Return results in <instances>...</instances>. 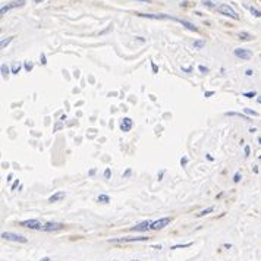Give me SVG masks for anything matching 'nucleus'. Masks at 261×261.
<instances>
[{
	"label": "nucleus",
	"mask_w": 261,
	"mask_h": 261,
	"mask_svg": "<svg viewBox=\"0 0 261 261\" xmlns=\"http://www.w3.org/2000/svg\"><path fill=\"white\" fill-rule=\"evenodd\" d=\"M242 95H244V97H247V98H252V97H255V95H257V92H255V91H248V92H244Z\"/></svg>",
	"instance_id": "a878e982"
},
{
	"label": "nucleus",
	"mask_w": 261,
	"mask_h": 261,
	"mask_svg": "<svg viewBox=\"0 0 261 261\" xmlns=\"http://www.w3.org/2000/svg\"><path fill=\"white\" fill-rule=\"evenodd\" d=\"M136 1H147V3H148L150 0H136Z\"/></svg>",
	"instance_id": "603ef678"
},
{
	"label": "nucleus",
	"mask_w": 261,
	"mask_h": 261,
	"mask_svg": "<svg viewBox=\"0 0 261 261\" xmlns=\"http://www.w3.org/2000/svg\"><path fill=\"white\" fill-rule=\"evenodd\" d=\"M40 63L41 65H47V59H45V54L41 53V56H40Z\"/></svg>",
	"instance_id": "7c9ffc66"
},
{
	"label": "nucleus",
	"mask_w": 261,
	"mask_h": 261,
	"mask_svg": "<svg viewBox=\"0 0 261 261\" xmlns=\"http://www.w3.org/2000/svg\"><path fill=\"white\" fill-rule=\"evenodd\" d=\"M217 12H220L221 15H224V16H229V18H232V19H239V15L235 12V9L232 7V6H229V4H218L217 7Z\"/></svg>",
	"instance_id": "f257e3e1"
},
{
	"label": "nucleus",
	"mask_w": 261,
	"mask_h": 261,
	"mask_svg": "<svg viewBox=\"0 0 261 261\" xmlns=\"http://www.w3.org/2000/svg\"><path fill=\"white\" fill-rule=\"evenodd\" d=\"M254 37L249 34V32H245V31H242V32H239V40H242V41H251Z\"/></svg>",
	"instance_id": "2eb2a0df"
},
{
	"label": "nucleus",
	"mask_w": 261,
	"mask_h": 261,
	"mask_svg": "<svg viewBox=\"0 0 261 261\" xmlns=\"http://www.w3.org/2000/svg\"><path fill=\"white\" fill-rule=\"evenodd\" d=\"M223 247H224V248H232V245H230V244H224Z\"/></svg>",
	"instance_id": "49530a36"
},
{
	"label": "nucleus",
	"mask_w": 261,
	"mask_h": 261,
	"mask_svg": "<svg viewBox=\"0 0 261 261\" xmlns=\"http://www.w3.org/2000/svg\"><path fill=\"white\" fill-rule=\"evenodd\" d=\"M244 112H245V115H248V116H254V118H258V116H260L258 112H255V110H252V109H245Z\"/></svg>",
	"instance_id": "5701e85b"
},
{
	"label": "nucleus",
	"mask_w": 261,
	"mask_h": 261,
	"mask_svg": "<svg viewBox=\"0 0 261 261\" xmlns=\"http://www.w3.org/2000/svg\"><path fill=\"white\" fill-rule=\"evenodd\" d=\"M173 21L176 22H179V24H182L186 30H189V31H194V32H198V28L194 25V24H191L189 21H186V19H177V18H173Z\"/></svg>",
	"instance_id": "f8f14e48"
},
{
	"label": "nucleus",
	"mask_w": 261,
	"mask_h": 261,
	"mask_svg": "<svg viewBox=\"0 0 261 261\" xmlns=\"http://www.w3.org/2000/svg\"><path fill=\"white\" fill-rule=\"evenodd\" d=\"M186 164H188V159H186V157H182V159H180V166L185 167Z\"/></svg>",
	"instance_id": "f704fd0d"
},
{
	"label": "nucleus",
	"mask_w": 261,
	"mask_h": 261,
	"mask_svg": "<svg viewBox=\"0 0 261 261\" xmlns=\"http://www.w3.org/2000/svg\"><path fill=\"white\" fill-rule=\"evenodd\" d=\"M204 45H205V41H204V40H197V41H194V48H197V50L203 48Z\"/></svg>",
	"instance_id": "412c9836"
},
{
	"label": "nucleus",
	"mask_w": 261,
	"mask_h": 261,
	"mask_svg": "<svg viewBox=\"0 0 261 261\" xmlns=\"http://www.w3.org/2000/svg\"><path fill=\"white\" fill-rule=\"evenodd\" d=\"M151 223H153L151 220H144V221H141L139 224H136V226L130 227L129 230H130V232H147V230L150 229Z\"/></svg>",
	"instance_id": "0eeeda50"
},
{
	"label": "nucleus",
	"mask_w": 261,
	"mask_h": 261,
	"mask_svg": "<svg viewBox=\"0 0 261 261\" xmlns=\"http://www.w3.org/2000/svg\"><path fill=\"white\" fill-rule=\"evenodd\" d=\"M18 186H19V180H18V179H16V180H15V182H13V183H12V188H10V189H12V191H15V189H16V188H18Z\"/></svg>",
	"instance_id": "4c0bfd02"
},
{
	"label": "nucleus",
	"mask_w": 261,
	"mask_h": 261,
	"mask_svg": "<svg viewBox=\"0 0 261 261\" xmlns=\"http://www.w3.org/2000/svg\"><path fill=\"white\" fill-rule=\"evenodd\" d=\"M216 94V91H205L204 92V97H207V98H210L211 95H214Z\"/></svg>",
	"instance_id": "72a5a7b5"
},
{
	"label": "nucleus",
	"mask_w": 261,
	"mask_h": 261,
	"mask_svg": "<svg viewBox=\"0 0 261 261\" xmlns=\"http://www.w3.org/2000/svg\"><path fill=\"white\" fill-rule=\"evenodd\" d=\"M163 174H164V172H163V170H162V172H160V173H159V179H162V177H163Z\"/></svg>",
	"instance_id": "a18cd8bd"
},
{
	"label": "nucleus",
	"mask_w": 261,
	"mask_h": 261,
	"mask_svg": "<svg viewBox=\"0 0 261 261\" xmlns=\"http://www.w3.org/2000/svg\"><path fill=\"white\" fill-rule=\"evenodd\" d=\"M241 177H242V174H241V172H236V173L233 174V182H235V183H238V182L241 180Z\"/></svg>",
	"instance_id": "cd10ccee"
},
{
	"label": "nucleus",
	"mask_w": 261,
	"mask_h": 261,
	"mask_svg": "<svg viewBox=\"0 0 261 261\" xmlns=\"http://www.w3.org/2000/svg\"><path fill=\"white\" fill-rule=\"evenodd\" d=\"M110 176H112V170L107 167V169L104 170V177H106V179H110Z\"/></svg>",
	"instance_id": "473e14b6"
},
{
	"label": "nucleus",
	"mask_w": 261,
	"mask_h": 261,
	"mask_svg": "<svg viewBox=\"0 0 261 261\" xmlns=\"http://www.w3.org/2000/svg\"><path fill=\"white\" fill-rule=\"evenodd\" d=\"M44 0H34V3H43Z\"/></svg>",
	"instance_id": "3c124183"
},
{
	"label": "nucleus",
	"mask_w": 261,
	"mask_h": 261,
	"mask_svg": "<svg viewBox=\"0 0 261 261\" xmlns=\"http://www.w3.org/2000/svg\"><path fill=\"white\" fill-rule=\"evenodd\" d=\"M260 57H261V54H260Z\"/></svg>",
	"instance_id": "6e6d98bb"
},
{
	"label": "nucleus",
	"mask_w": 261,
	"mask_h": 261,
	"mask_svg": "<svg viewBox=\"0 0 261 261\" xmlns=\"http://www.w3.org/2000/svg\"><path fill=\"white\" fill-rule=\"evenodd\" d=\"M154 249H162V245H153Z\"/></svg>",
	"instance_id": "c03bdc74"
},
{
	"label": "nucleus",
	"mask_w": 261,
	"mask_h": 261,
	"mask_svg": "<svg viewBox=\"0 0 261 261\" xmlns=\"http://www.w3.org/2000/svg\"><path fill=\"white\" fill-rule=\"evenodd\" d=\"M226 116H236V118H241V119H244V120H247V122H251V118H249L248 115H245V113H238V112H227V113H226Z\"/></svg>",
	"instance_id": "4468645a"
},
{
	"label": "nucleus",
	"mask_w": 261,
	"mask_h": 261,
	"mask_svg": "<svg viewBox=\"0 0 261 261\" xmlns=\"http://www.w3.org/2000/svg\"><path fill=\"white\" fill-rule=\"evenodd\" d=\"M258 144H260V145H261V138H258Z\"/></svg>",
	"instance_id": "864d4df0"
},
{
	"label": "nucleus",
	"mask_w": 261,
	"mask_h": 261,
	"mask_svg": "<svg viewBox=\"0 0 261 261\" xmlns=\"http://www.w3.org/2000/svg\"><path fill=\"white\" fill-rule=\"evenodd\" d=\"M252 74H254V72H252L251 69H247V72H245V75H247V76H252Z\"/></svg>",
	"instance_id": "ea45409f"
},
{
	"label": "nucleus",
	"mask_w": 261,
	"mask_h": 261,
	"mask_svg": "<svg viewBox=\"0 0 261 261\" xmlns=\"http://www.w3.org/2000/svg\"><path fill=\"white\" fill-rule=\"evenodd\" d=\"M0 72H1V76H3V78H7V76H9V74H10V69H9V68L3 63V65L0 66Z\"/></svg>",
	"instance_id": "f3484780"
},
{
	"label": "nucleus",
	"mask_w": 261,
	"mask_h": 261,
	"mask_svg": "<svg viewBox=\"0 0 261 261\" xmlns=\"http://www.w3.org/2000/svg\"><path fill=\"white\" fill-rule=\"evenodd\" d=\"M132 126H133V120L130 118H123L120 120V130L122 132H129L132 129Z\"/></svg>",
	"instance_id": "9d476101"
},
{
	"label": "nucleus",
	"mask_w": 261,
	"mask_h": 261,
	"mask_svg": "<svg viewBox=\"0 0 261 261\" xmlns=\"http://www.w3.org/2000/svg\"><path fill=\"white\" fill-rule=\"evenodd\" d=\"M66 119H68V116H66V115H63V116H62V118H60V122H65V120H66Z\"/></svg>",
	"instance_id": "79ce46f5"
},
{
	"label": "nucleus",
	"mask_w": 261,
	"mask_h": 261,
	"mask_svg": "<svg viewBox=\"0 0 261 261\" xmlns=\"http://www.w3.org/2000/svg\"><path fill=\"white\" fill-rule=\"evenodd\" d=\"M214 211V207L211 205V207H207L205 210H203V211H200L198 214H197V217H204V216H207V214H210V213H213Z\"/></svg>",
	"instance_id": "dca6fc26"
},
{
	"label": "nucleus",
	"mask_w": 261,
	"mask_h": 261,
	"mask_svg": "<svg viewBox=\"0 0 261 261\" xmlns=\"http://www.w3.org/2000/svg\"><path fill=\"white\" fill-rule=\"evenodd\" d=\"M244 153H245V157H248V156L251 154V148H249V145H245V148H244Z\"/></svg>",
	"instance_id": "2f4dec72"
},
{
	"label": "nucleus",
	"mask_w": 261,
	"mask_h": 261,
	"mask_svg": "<svg viewBox=\"0 0 261 261\" xmlns=\"http://www.w3.org/2000/svg\"><path fill=\"white\" fill-rule=\"evenodd\" d=\"M182 71L186 72V74H191V72H192V68H191V66H188V68H183V66H182Z\"/></svg>",
	"instance_id": "58836bf2"
},
{
	"label": "nucleus",
	"mask_w": 261,
	"mask_h": 261,
	"mask_svg": "<svg viewBox=\"0 0 261 261\" xmlns=\"http://www.w3.org/2000/svg\"><path fill=\"white\" fill-rule=\"evenodd\" d=\"M48 260H50L48 257H44V258H41V260H40V261H48Z\"/></svg>",
	"instance_id": "8fccbe9b"
},
{
	"label": "nucleus",
	"mask_w": 261,
	"mask_h": 261,
	"mask_svg": "<svg viewBox=\"0 0 261 261\" xmlns=\"http://www.w3.org/2000/svg\"><path fill=\"white\" fill-rule=\"evenodd\" d=\"M198 71H200L201 74H208V68L204 66V65H200V66H198Z\"/></svg>",
	"instance_id": "c756f323"
},
{
	"label": "nucleus",
	"mask_w": 261,
	"mask_h": 261,
	"mask_svg": "<svg viewBox=\"0 0 261 261\" xmlns=\"http://www.w3.org/2000/svg\"><path fill=\"white\" fill-rule=\"evenodd\" d=\"M130 173H132V169H130V167H128V169L125 170V173H123V179H125V177H129Z\"/></svg>",
	"instance_id": "c9c22d12"
},
{
	"label": "nucleus",
	"mask_w": 261,
	"mask_h": 261,
	"mask_svg": "<svg viewBox=\"0 0 261 261\" xmlns=\"http://www.w3.org/2000/svg\"><path fill=\"white\" fill-rule=\"evenodd\" d=\"M43 224L44 223H41V221L37 220V218H30V220L21 221V226H22V227H28V229H31V230H41Z\"/></svg>",
	"instance_id": "7ed1b4c3"
},
{
	"label": "nucleus",
	"mask_w": 261,
	"mask_h": 261,
	"mask_svg": "<svg viewBox=\"0 0 261 261\" xmlns=\"http://www.w3.org/2000/svg\"><path fill=\"white\" fill-rule=\"evenodd\" d=\"M148 241V236H138V238H120V239H113L112 242L123 244V242H145Z\"/></svg>",
	"instance_id": "1a4fd4ad"
},
{
	"label": "nucleus",
	"mask_w": 261,
	"mask_h": 261,
	"mask_svg": "<svg viewBox=\"0 0 261 261\" xmlns=\"http://www.w3.org/2000/svg\"><path fill=\"white\" fill-rule=\"evenodd\" d=\"M204 6H207V7H210V9H213V7H217L213 1H210V0H204Z\"/></svg>",
	"instance_id": "c85d7f7f"
},
{
	"label": "nucleus",
	"mask_w": 261,
	"mask_h": 261,
	"mask_svg": "<svg viewBox=\"0 0 261 261\" xmlns=\"http://www.w3.org/2000/svg\"><path fill=\"white\" fill-rule=\"evenodd\" d=\"M24 4H25V0H12V1L6 3L4 6H1L0 13H1V15H6L9 10H12V9H15V7H22Z\"/></svg>",
	"instance_id": "f03ea898"
},
{
	"label": "nucleus",
	"mask_w": 261,
	"mask_h": 261,
	"mask_svg": "<svg viewBox=\"0 0 261 261\" xmlns=\"http://www.w3.org/2000/svg\"><path fill=\"white\" fill-rule=\"evenodd\" d=\"M65 198V192L63 191H57V192H54L50 198H48V203H57V201H60V200H63Z\"/></svg>",
	"instance_id": "ddd939ff"
},
{
	"label": "nucleus",
	"mask_w": 261,
	"mask_h": 261,
	"mask_svg": "<svg viewBox=\"0 0 261 261\" xmlns=\"http://www.w3.org/2000/svg\"><path fill=\"white\" fill-rule=\"evenodd\" d=\"M249 132H251V133H254V132H257V129H255V128H251V129H249Z\"/></svg>",
	"instance_id": "09e8293b"
},
{
	"label": "nucleus",
	"mask_w": 261,
	"mask_h": 261,
	"mask_svg": "<svg viewBox=\"0 0 261 261\" xmlns=\"http://www.w3.org/2000/svg\"><path fill=\"white\" fill-rule=\"evenodd\" d=\"M258 159H261V154H260V156H258Z\"/></svg>",
	"instance_id": "5fc2aeb1"
},
{
	"label": "nucleus",
	"mask_w": 261,
	"mask_h": 261,
	"mask_svg": "<svg viewBox=\"0 0 261 261\" xmlns=\"http://www.w3.org/2000/svg\"><path fill=\"white\" fill-rule=\"evenodd\" d=\"M13 38H15V37H7V38H3V40H1V43H0V47H1V48H6L9 44L12 43V40H13Z\"/></svg>",
	"instance_id": "6ab92c4d"
},
{
	"label": "nucleus",
	"mask_w": 261,
	"mask_h": 261,
	"mask_svg": "<svg viewBox=\"0 0 261 261\" xmlns=\"http://www.w3.org/2000/svg\"><path fill=\"white\" fill-rule=\"evenodd\" d=\"M138 16H141V18H148V19H172V21H173V18H170L169 15H154V13H138Z\"/></svg>",
	"instance_id": "9b49d317"
},
{
	"label": "nucleus",
	"mask_w": 261,
	"mask_h": 261,
	"mask_svg": "<svg viewBox=\"0 0 261 261\" xmlns=\"http://www.w3.org/2000/svg\"><path fill=\"white\" fill-rule=\"evenodd\" d=\"M12 179H13V174L10 173V174H9V176H7V179H6V180H7V182H10Z\"/></svg>",
	"instance_id": "37998d69"
},
{
	"label": "nucleus",
	"mask_w": 261,
	"mask_h": 261,
	"mask_svg": "<svg viewBox=\"0 0 261 261\" xmlns=\"http://www.w3.org/2000/svg\"><path fill=\"white\" fill-rule=\"evenodd\" d=\"M32 68H34L32 62H24V69H25L27 72H31V71H32Z\"/></svg>",
	"instance_id": "b1692460"
},
{
	"label": "nucleus",
	"mask_w": 261,
	"mask_h": 261,
	"mask_svg": "<svg viewBox=\"0 0 261 261\" xmlns=\"http://www.w3.org/2000/svg\"><path fill=\"white\" fill-rule=\"evenodd\" d=\"M192 245V242H188V244H177V245H173L170 249H180V248H189Z\"/></svg>",
	"instance_id": "aec40b11"
},
{
	"label": "nucleus",
	"mask_w": 261,
	"mask_h": 261,
	"mask_svg": "<svg viewBox=\"0 0 261 261\" xmlns=\"http://www.w3.org/2000/svg\"><path fill=\"white\" fill-rule=\"evenodd\" d=\"M233 53H235L236 57L244 59V60H249V59L252 57V53H251L249 50H247V48H235Z\"/></svg>",
	"instance_id": "6e6552de"
},
{
	"label": "nucleus",
	"mask_w": 261,
	"mask_h": 261,
	"mask_svg": "<svg viewBox=\"0 0 261 261\" xmlns=\"http://www.w3.org/2000/svg\"><path fill=\"white\" fill-rule=\"evenodd\" d=\"M97 201H98V203H103V204H107V203H110V197L106 195V194H100L98 198H97Z\"/></svg>",
	"instance_id": "a211bd4d"
},
{
	"label": "nucleus",
	"mask_w": 261,
	"mask_h": 261,
	"mask_svg": "<svg viewBox=\"0 0 261 261\" xmlns=\"http://www.w3.org/2000/svg\"><path fill=\"white\" fill-rule=\"evenodd\" d=\"M169 223H170V217L159 218V220H156V221H153V223H151L150 229H151V230H162V229H164Z\"/></svg>",
	"instance_id": "423d86ee"
},
{
	"label": "nucleus",
	"mask_w": 261,
	"mask_h": 261,
	"mask_svg": "<svg viewBox=\"0 0 261 261\" xmlns=\"http://www.w3.org/2000/svg\"><path fill=\"white\" fill-rule=\"evenodd\" d=\"M257 103H258V104H261V95H258V97H257Z\"/></svg>",
	"instance_id": "de8ad7c7"
},
{
	"label": "nucleus",
	"mask_w": 261,
	"mask_h": 261,
	"mask_svg": "<svg viewBox=\"0 0 261 261\" xmlns=\"http://www.w3.org/2000/svg\"><path fill=\"white\" fill-rule=\"evenodd\" d=\"M1 238L6 239V241H13V242H21V244H27V238L21 236V235H16V233H12V232H3L1 233Z\"/></svg>",
	"instance_id": "20e7f679"
},
{
	"label": "nucleus",
	"mask_w": 261,
	"mask_h": 261,
	"mask_svg": "<svg viewBox=\"0 0 261 261\" xmlns=\"http://www.w3.org/2000/svg\"><path fill=\"white\" fill-rule=\"evenodd\" d=\"M63 122H57L56 125H54V128H53V132H57V130H60V129H63Z\"/></svg>",
	"instance_id": "bb28decb"
},
{
	"label": "nucleus",
	"mask_w": 261,
	"mask_h": 261,
	"mask_svg": "<svg viewBox=\"0 0 261 261\" xmlns=\"http://www.w3.org/2000/svg\"><path fill=\"white\" fill-rule=\"evenodd\" d=\"M19 71H21V65H19V63H13V65H12L10 72H12V74H15V75H18V74H19Z\"/></svg>",
	"instance_id": "4be33fe9"
},
{
	"label": "nucleus",
	"mask_w": 261,
	"mask_h": 261,
	"mask_svg": "<svg viewBox=\"0 0 261 261\" xmlns=\"http://www.w3.org/2000/svg\"><path fill=\"white\" fill-rule=\"evenodd\" d=\"M95 172H97V169H91V170H89V176H94V174H95Z\"/></svg>",
	"instance_id": "a19ab883"
},
{
	"label": "nucleus",
	"mask_w": 261,
	"mask_h": 261,
	"mask_svg": "<svg viewBox=\"0 0 261 261\" xmlns=\"http://www.w3.org/2000/svg\"><path fill=\"white\" fill-rule=\"evenodd\" d=\"M249 12H251V13H252L255 18H260V16H261V12H260V10H258V9H255V7H252V6L249 7Z\"/></svg>",
	"instance_id": "393cba45"
},
{
	"label": "nucleus",
	"mask_w": 261,
	"mask_h": 261,
	"mask_svg": "<svg viewBox=\"0 0 261 261\" xmlns=\"http://www.w3.org/2000/svg\"><path fill=\"white\" fill-rule=\"evenodd\" d=\"M63 227H65L63 223H59V221H47V223L43 224L41 230H43V232H56V230H62Z\"/></svg>",
	"instance_id": "39448f33"
},
{
	"label": "nucleus",
	"mask_w": 261,
	"mask_h": 261,
	"mask_svg": "<svg viewBox=\"0 0 261 261\" xmlns=\"http://www.w3.org/2000/svg\"><path fill=\"white\" fill-rule=\"evenodd\" d=\"M151 69H153V72H154V74H157V72H159V68H157V65H156L154 62H151Z\"/></svg>",
	"instance_id": "e433bc0d"
}]
</instances>
